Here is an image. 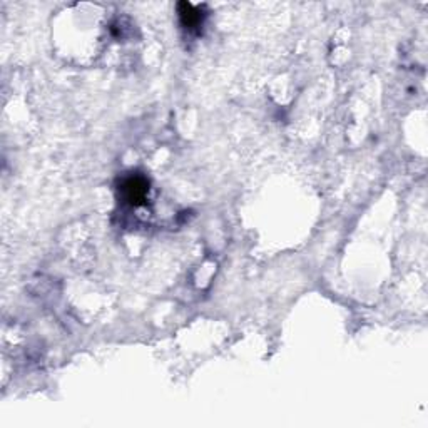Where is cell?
Masks as SVG:
<instances>
[{
    "label": "cell",
    "mask_w": 428,
    "mask_h": 428,
    "mask_svg": "<svg viewBox=\"0 0 428 428\" xmlns=\"http://www.w3.org/2000/svg\"><path fill=\"white\" fill-rule=\"evenodd\" d=\"M121 194L126 199V203H129L131 206L138 208L143 206L148 199V193H149V183L144 176H139V174H134V176L126 178L123 183H121Z\"/></svg>",
    "instance_id": "1"
},
{
    "label": "cell",
    "mask_w": 428,
    "mask_h": 428,
    "mask_svg": "<svg viewBox=\"0 0 428 428\" xmlns=\"http://www.w3.org/2000/svg\"><path fill=\"white\" fill-rule=\"evenodd\" d=\"M178 14H179V21H181V26L184 29H188L189 32L196 31L199 26H203V19L204 14L201 9L191 6L189 2H181L178 6Z\"/></svg>",
    "instance_id": "2"
}]
</instances>
